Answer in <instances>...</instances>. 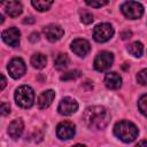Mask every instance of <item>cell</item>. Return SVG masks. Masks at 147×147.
<instances>
[{"instance_id":"cell-3","label":"cell","mask_w":147,"mask_h":147,"mask_svg":"<svg viewBox=\"0 0 147 147\" xmlns=\"http://www.w3.org/2000/svg\"><path fill=\"white\" fill-rule=\"evenodd\" d=\"M15 101L22 108H30L34 101L33 90L28 85L20 86L15 92Z\"/></svg>"},{"instance_id":"cell-26","label":"cell","mask_w":147,"mask_h":147,"mask_svg":"<svg viewBox=\"0 0 147 147\" xmlns=\"http://www.w3.org/2000/svg\"><path fill=\"white\" fill-rule=\"evenodd\" d=\"M10 113V106L8 105V103H6V102H2L1 103V114L3 115V116H6V115H8Z\"/></svg>"},{"instance_id":"cell-11","label":"cell","mask_w":147,"mask_h":147,"mask_svg":"<svg viewBox=\"0 0 147 147\" xmlns=\"http://www.w3.org/2000/svg\"><path fill=\"white\" fill-rule=\"evenodd\" d=\"M91 49V46H90V42L85 39H75L72 42H71V51L78 55V56H85L87 55V53L90 52Z\"/></svg>"},{"instance_id":"cell-21","label":"cell","mask_w":147,"mask_h":147,"mask_svg":"<svg viewBox=\"0 0 147 147\" xmlns=\"http://www.w3.org/2000/svg\"><path fill=\"white\" fill-rule=\"evenodd\" d=\"M82 76V72L79 70H70L61 76V80H72Z\"/></svg>"},{"instance_id":"cell-25","label":"cell","mask_w":147,"mask_h":147,"mask_svg":"<svg viewBox=\"0 0 147 147\" xmlns=\"http://www.w3.org/2000/svg\"><path fill=\"white\" fill-rule=\"evenodd\" d=\"M108 1H86V5L91 6V7H94V8H99V7H102L105 5H107Z\"/></svg>"},{"instance_id":"cell-10","label":"cell","mask_w":147,"mask_h":147,"mask_svg":"<svg viewBox=\"0 0 147 147\" xmlns=\"http://www.w3.org/2000/svg\"><path fill=\"white\" fill-rule=\"evenodd\" d=\"M20 37H21V32L16 28H9L2 32L3 41L11 47H17L20 45Z\"/></svg>"},{"instance_id":"cell-1","label":"cell","mask_w":147,"mask_h":147,"mask_svg":"<svg viewBox=\"0 0 147 147\" xmlns=\"http://www.w3.org/2000/svg\"><path fill=\"white\" fill-rule=\"evenodd\" d=\"M83 119L87 127L93 130H102L108 125L110 114L102 106H92L85 109Z\"/></svg>"},{"instance_id":"cell-9","label":"cell","mask_w":147,"mask_h":147,"mask_svg":"<svg viewBox=\"0 0 147 147\" xmlns=\"http://www.w3.org/2000/svg\"><path fill=\"white\" fill-rule=\"evenodd\" d=\"M75 132H76L75 125H74V123H71L69 121L61 122L56 126V136L62 140L71 139L75 136Z\"/></svg>"},{"instance_id":"cell-2","label":"cell","mask_w":147,"mask_h":147,"mask_svg":"<svg viewBox=\"0 0 147 147\" xmlns=\"http://www.w3.org/2000/svg\"><path fill=\"white\" fill-rule=\"evenodd\" d=\"M114 134L124 142H132L138 136V127L129 121H121L115 124Z\"/></svg>"},{"instance_id":"cell-8","label":"cell","mask_w":147,"mask_h":147,"mask_svg":"<svg viewBox=\"0 0 147 147\" xmlns=\"http://www.w3.org/2000/svg\"><path fill=\"white\" fill-rule=\"evenodd\" d=\"M78 109V103L75 99L70 98V96H65L63 98L60 103H59V107H57V110L61 115H64V116H69V115H72L74 113H76Z\"/></svg>"},{"instance_id":"cell-12","label":"cell","mask_w":147,"mask_h":147,"mask_svg":"<svg viewBox=\"0 0 147 147\" xmlns=\"http://www.w3.org/2000/svg\"><path fill=\"white\" fill-rule=\"evenodd\" d=\"M44 33L46 36V38L54 42V41H57L59 39L62 38L63 33H64V30L60 26V25H56V24H49L47 25L45 29H44Z\"/></svg>"},{"instance_id":"cell-7","label":"cell","mask_w":147,"mask_h":147,"mask_svg":"<svg viewBox=\"0 0 147 147\" xmlns=\"http://www.w3.org/2000/svg\"><path fill=\"white\" fill-rule=\"evenodd\" d=\"M7 69H8L9 75H10L14 79L21 78V77L25 74V71H26L25 63H24V61H23L22 59H20V57L13 59V60L9 62Z\"/></svg>"},{"instance_id":"cell-24","label":"cell","mask_w":147,"mask_h":147,"mask_svg":"<svg viewBox=\"0 0 147 147\" xmlns=\"http://www.w3.org/2000/svg\"><path fill=\"white\" fill-rule=\"evenodd\" d=\"M137 82L140 85H147V69H142L137 74Z\"/></svg>"},{"instance_id":"cell-23","label":"cell","mask_w":147,"mask_h":147,"mask_svg":"<svg viewBox=\"0 0 147 147\" xmlns=\"http://www.w3.org/2000/svg\"><path fill=\"white\" fill-rule=\"evenodd\" d=\"M80 21L84 24H91L93 22V15L88 10H83L80 13Z\"/></svg>"},{"instance_id":"cell-15","label":"cell","mask_w":147,"mask_h":147,"mask_svg":"<svg viewBox=\"0 0 147 147\" xmlns=\"http://www.w3.org/2000/svg\"><path fill=\"white\" fill-rule=\"evenodd\" d=\"M54 98H55V92L53 90H47V91L42 92L39 95V98H38V106H39V108L40 109L47 108L52 103Z\"/></svg>"},{"instance_id":"cell-28","label":"cell","mask_w":147,"mask_h":147,"mask_svg":"<svg viewBox=\"0 0 147 147\" xmlns=\"http://www.w3.org/2000/svg\"><path fill=\"white\" fill-rule=\"evenodd\" d=\"M121 37H122V39H127V38H131V32L127 30V31H124V32H122L121 33Z\"/></svg>"},{"instance_id":"cell-5","label":"cell","mask_w":147,"mask_h":147,"mask_svg":"<svg viewBox=\"0 0 147 147\" xmlns=\"http://www.w3.org/2000/svg\"><path fill=\"white\" fill-rule=\"evenodd\" d=\"M114 36V28L109 23L98 24L93 30V38L98 42L108 41Z\"/></svg>"},{"instance_id":"cell-27","label":"cell","mask_w":147,"mask_h":147,"mask_svg":"<svg viewBox=\"0 0 147 147\" xmlns=\"http://www.w3.org/2000/svg\"><path fill=\"white\" fill-rule=\"evenodd\" d=\"M29 40H30L31 42H36V41H38V40H39V33H38V32H33V33H31L30 37H29Z\"/></svg>"},{"instance_id":"cell-14","label":"cell","mask_w":147,"mask_h":147,"mask_svg":"<svg viewBox=\"0 0 147 147\" xmlns=\"http://www.w3.org/2000/svg\"><path fill=\"white\" fill-rule=\"evenodd\" d=\"M105 84L110 90H117L122 85V78L117 72H108L105 77Z\"/></svg>"},{"instance_id":"cell-20","label":"cell","mask_w":147,"mask_h":147,"mask_svg":"<svg viewBox=\"0 0 147 147\" xmlns=\"http://www.w3.org/2000/svg\"><path fill=\"white\" fill-rule=\"evenodd\" d=\"M32 6L38 10V11H45V10H48L51 8V6L53 5V1H44V0H33L32 2Z\"/></svg>"},{"instance_id":"cell-16","label":"cell","mask_w":147,"mask_h":147,"mask_svg":"<svg viewBox=\"0 0 147 147\" xmlns=\"http://www.w3.org/2000/svg\"><path fill=\"white\" fill-rule=\"evenodd\" d=\"M5 8H6V13L10 17H17L23 11L22 3L18 1H8L5 3Z\"/></svg>"},{"instance_id":"cell-32","label":"cell","mask_w":147,"mask_h":147,"mask_svg":"<svg viewBox=\"0 0 147 147\" xmlns=\"http://www.w3.org/2000/svg\"><path fill=\"white\" fill-rule=\"evenodd\" d=\"M72 147H85L84 145H80V144H77V145H75V146H72Z\"/></svg>"},{"instance_id":"cell-13","label":"cell","mask_w":147,"mask_h":147,"mask_svg":"<svg viewBox=\"0 0 147 147\" xmlns=\"http://www.w3.org/2000/svg\"><path fill=\"white\" fill-rule=\"evenodd\" d=\"M23 129H24V123L21 118H16L14 119L9 126H8V134L10 136V138H13L14 140L18 139L23 132Z\"/></svg>"},{"instance_id":"cell-4","label":"cell","mask_w":147,"mask_h":147,"mask_svg":"<svg viewBox=\"0 0 147 147\" xmlns=\"http://www.w3.org/2000/svg\"><path fill=\"white\" fill-rule=\"evenodd\" d=\"M121 9H122V13L124 14V16L130 18V20L140 18L144 14L142 5L137 2V1H126L122 5Z\"/></svg>"},{"instance_id":"cell-19","label":"cell","mask_w":147,"mask_h":147,"mask_svg":"<svg viewBox=\"0 0 147 147\" xmlns=\"http://www.w3.org/2000/svg\"><path fill=\"white\" fill-rule=\"evenodd\" d=\"M127 51L129 53H131L133 56L136 57H140L144 53V46L140 41H134V42H131L129 46H127Z\"/></svg>"},{"instance_id":"cell-29","label":"cell","mask_w":147,"mask_h":147,"mask_svg":"<svg viewBox=\"0 0 147 147\" xmlns=\"http://www.w3.org/2000/svg\"><path fill=\"white\" fill-rule=\"evenodd\" d=\"M136 147H147V141L146 140H141L136 145Z\"/></svg>"},{"instance_id":"cell-31","label":"cell","mask_w":147,"mask_h":147,"mask_svg":"<svg viewBox=\"0 0 147 147\" xmlns=\"http://www.w3.org/2000/svg\"><path fill=\"white\" fill-rule=\"evenodd\" d=\"M34 22V20H33V17H26L24 21H23V23H33Z\"/></svg>"},{"instance_id":"cell-6","label":"cell","mask_w":147,"mask_h":147,"mask_svg":"<svg viewBox=\"0 0 147 147\" xmlns=\"http://www.w3.org/2000/svg\"><path fill=\"white\" fill-rule=\"evenodd\" d=\"M113 62L114 55L110 52H100L94 59V69L98 71H106L113 65Z\"/></svg>"},{"instance_id":"cell-22","label":"cell","mask_w":147,"mask_h":147,"mask_svg":"<svg viewBox=\"0 0 147 147\" xmlns=\"http://www.w3.org/2000/svg\"><path fill=\"white\" fill-rule=\"evenodd\" d=\"M138 107H139V110L141 111V114L147 116V94H144L142 96H140V99L138 101Z\"/></svg>"},{"instance_id":"cell-18","label":"cell","mask_w":147,"mask_h":147,"mask_svg":"<svg viewBox=\"0 0 147 147\" xmlns=\"http://www.w3.org/2000/svg\"><path fill=\"white\" fill-rule=\"evenodd\" d=\"M68 64H69V57H68L67 54L61 53V54H59V55L55 57V60H54V65H55V68H56L57 70H63V69H65V68L68 67Z\"/></svg>"},{"instance_id":"cell-17","label":"cell","mask_w":147,"mask_h":147,"mask_svg":"<svg viewBox=\"0 0 147 147\" xmlns=\"http://www.w3.org/2000/svg\"><path fill=\"white\" fill-rule=\"evenodd\" d=\"M46 63H47V59H46V56H45L44 54H41V53H36V54H33L32 57H31V64H32L33 68L42 69V68H45Z\"/></svg>"},{"instance_id":"cell-30","label":"cell","mask_w":147,"mask_h":147,"mask_svg":"<svg viewBox=\"0 0 147 147\" xmlns=\"http://www.w3.org/2000/svg\"><path fill=\"white\" fill-rule=\"evenodd\" d=\"M6 86V78L3 75H1V90H3Z\"/></svg>"}]
</instances>
